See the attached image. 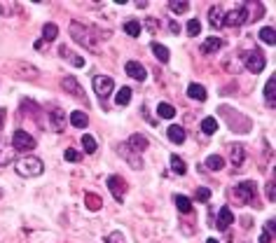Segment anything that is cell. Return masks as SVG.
<instances>
[{
	"label": "cell",
	"mask_w": 276,
	"mask_h": 243,
	"mask_svg": "<svg viewBox=\"0 0 276 243\" xmlns=\"http://www.w3.org/2000/svg\"><path fill=\"white\" fill-rule=\"evenodd\" d=\"M244 66L251 70V73H262V70H265L267 59H265V54H262L260 47H255V49L244 54Z\"/></svg>",
	"instance_id": "cell-4"
},
{
	"label": "cell",
	"mask_w": 276,
	"mask_h": 243,
	"mask_svg": "<svg viewBox=\"0 0 276 243\" xmlns=\"http://www.w3.org/2000/svg\"><path fill=\"white\" fill-rule=\"evenodd\" d=\"M66 129V115H63L61 108H49V131L59 133V131Z\"/></svg>",
	"instance_id": "cell-11"
},
{
	"label": "cell",
	"mask_w": 276,
	"mask_h": 243,
	"mask_svg": "<svg viewBox=\"0 0 276 243\" xmlns=\"http://www.w3.org/2000/svg\"><path fill=\"white\" fill-rule=\"evenodd\" d=\"M260 243H272V236H269V234H262L260 236Z\"/></svg>",
	"instance_id": "cell-47"
},
{
	"label": "cell",
	"mask_w": 276,
	"mask_h": 243,
	"mask_svg": "<svg viewBox=\"0 0 276 243\" xmlns=\"http://www.w3.org/2000/svg\"><path fill=\"white\" fill-rule=\"evenodd\" d=\"M127 145H129V150H134V152H138V154H140L143 150H147L150 140H147V138L143 136V133H134V136H131L129 140H127Z\"/></svg>",
	"instance_id": "cell-18"
},
{
	"label": "cell",
	"mask_w": 276,
	"mask_h": 243,
	"mask_svg": "<svg viewBox=\"0 0 276 243\" xmlns=\"http://www.w3.org/2000/svg\"><path fill=\"white\" fill-rule=\"evenodd\" d=\"M56 35H59V26L56 23H45L42 26V42H52V40H56Z\"/></svg>",
	"instance_id": "cell-24"
},
{
	"label": "cell",
	"mask_w": 276,
	"mask_h": 243,
	"mask_svg": "<svg viewBox=\"0 0 276 243\" xmlns=\"http://www.w3.org/2000/svg\"><path fill=\"white\" fill-rule=\"evenodd\" d=\"M194 199L201 201V204H206L208 199H211V190H208V187H199V190L194 192Z\"/></svg>",
	"instance_id": "cell-39"
},
{
	"label": "cell",
	"mask_w": 276,
	"mask_h": 243,
	"mask_svg": "<svg viewBox=\"0 0 276 243\" xmlns=\"http://www.w3.org/2000/svg\"><path fill=\"white\" fill-rule=\"evenodd\" d=\"M61 87H63V91H68L70 96H75V99H80L82 103H87V96H85V89L80 87V82H77L73 75H66L61 80Z\"/></svg>",
	"instance_id": "cell-10"
},
{
	"label": "cell",
	"mask_w": 276,
	"mask_h": 243,
	"mask_svg": "<svg viewBox=\"0 0 276 243\" xmlns=\"http://www.w3.org/2000/svg\"><path fill=\"white\" fill-rule=\"evenodd\" d=\"M223 19H225L223 5H211V9H208V21H211V26H213V28H223Z\"/></svg>",
	"instance_id": "cell-17"
},
{
	"label": "cell",
	"mask_w": 276,
	"mask_h": 243,
	"mask_svg": "<svg viewBox=\"0 0 276 243\" xmlns=\"http://www.w3.org/2000/svg\"><path fill=\"white\" fill-rule=\"evenodd\" d=\"M169 9H173L176 14H183V12H187V9H190V2H185V0H171Z\"/></svg>",
	"instance_id": "cell-36"
},
{
	"label": "cell",
	"mask_w": 276,
	"mask_h": 243,
	"mask_svg": "<svg viewBox=\"0 0 276 243\" xmlns=\"http://www.w3.org/2000/svg\"><path fill=\"white\" fill-rule=\"evenodd\" d=\"M187 96H190V99H194V101H199V103H204V101L208 99L204 84H197V82H192L190 87H187Z\"/></svg>",
	"instance_id": "cell-19"
},
{
	"label": "cell",
	"mask_w": 276,
	"mask_h": 243,
	"mask_svg": "<svg viewBox=\"0 0 276 243\" xmlns=\"http://www.w3.org/2000/svg\"><path fill=\"white\" fill-rule=\"evenodd\" d=\"M16 173L23 175V178H38L42 171H45V164L40 157H23V159L16 161Z\"/></svg>",
	"instance_id": "cell-2"
},
{
	"label": "cell",
	"mask_w": 276,
	"mask_h": 243,
	"mask_svg": "<svg viewBox=\"0 0 276 243\" xmlns=\"http://www.w3.org/2000/svg\"><path fill=\"white\" fill-rule=\"evenodd\" d=\"M265 99H267V106L274 110V106H276V77L274 75L269 77L267 87H265Z\"/></svg>",
	"instance_id": "cell-21"
},
{
	"label": "cell",
	"mask_w": 276,
	"mask_h": 243,
	"mask_svg": "<svg viewBox=\"0 0 276 243\" xmlns=\"http://www.w3.org/2000/svg\"><path fill=\"white\" fill-rule=\"evenodd\" d=\"M140 26L143 23L138 21V19H129V21H124V33L131 35V38H138L140 35Z\"/></svg>",
	"instance_id": "cell-27"
},
{
	"label": "cell",
	"mask_w": 276,
	"mask_h": 243,
	"mask_svg": "<svg viewBox=\"0 0 276 243\" xmlns=\"http://www.w3.org/2000/svg\"><path fill=\"white\" fill-rule=\"evenodd\" d=\"M70 124L77 126V129H87V126H89V115L75 110V113H70Z\"/></svg>",
	"instance_id": "cell-22"
},
{
	"label": "cell",
	"mask_w": 276,
	"mask_h": 243,
	"mask_svg": "<svg viewBox=\"0 0 276 243\" xmlns=\"http://www.w3.org/2000/svg\"><path fill=\"white\" fill-rule=\"evenodd\" d=\"M85 204H87L89 211H99L101 206H103V201H101V197H96L94 192H87V194H85Z\"/></svg>",
	"instance_id": "cell-32"
},
{
	"label": "cell",
	"mask_w": 276,
	"mask_h": 243,
	"mask_svg": "<svg viewBox=\"0 0 276 243\" xmlns=\"http://www.w3.org/2000/svg\"><path fill=\"white\" fill-rule=\"evenodd\" d=\"M103 243H127V239H124L122 232H110V234L103 239Z\"/></svg>",
	"instance_id": "cell-38"
},
{
	"label": "cell",
	"mask_w": 276,
	"mask_h": 243,
	"mask_svg": "<svg viewBox=\"0 0 276 243\" xmlns=\"http://www.w3.org/2000/svg\"><path fill=\"white\" fill-rule=\"evenodd\" d=\"M16 159V150L12 147V143L7 140H0V166H7Z\"/></svg>",
	"instance_id": "cell-15"
},
{
	"label": "cell",
	"mask_w": 276,
	"mask_h": 243,
	"mask_svg": "<svg viewBox=\"0 0 276 243\" xmlns=\"http://www.w3.org/2000/svg\"><path fill=\"white\" fill-rule=\"evenodd\" d=\"M108 190L113 192L115 201H120V204H122L124 194H127V182H124L122 175H110V178H108Z\"/></svg>",
	"instance_id": "cell-9"
},
{
	"label": "cell",
	"mask_w": 276,
	"mask_h": 243,
	"mask_svg": "<svg viewBox=\"0 0 276 243\" xmlns=\"http://www.w3.org/2000/svg\"><path fill=\"white\" fill-rule=\"evenodd\" d=\"M223 45H225L223 38H208V40H204V45H201V52H204V54H213V52H218V49H220Z\"/></svg>",
	"instance_id": "cell-23"
},
{
	"label": "cell",
	"mask_w": 276,
	"mask_h": 243,
	"mask_svg": "<svg viewBox=\"0 0 276 243\" xmlns=\"http://www.w3.org/2000/svg\"><path fill=\"white\" fill-rule=\"evenodd\" d=\"M173 201H176V208L183 213V215H187V213L192 211V201L185 197V194H176V197H173Z\"/></svg>",
	"instance_id": "cell-28"
},
{
	"label": "cell",
	"mask_w": 276,
	"mask_h": 243,
	"mask_svg": "<svg viewBox=\"0 0 276 243\" xmlns=\"http://www.w3.org/2000/svg\"><path fill=\"white\" fill-rule=\"evenodd\" d=\"M251 21V16H248V2H241V5H237L234 9H230V12H225V19H223V28L227 26H244V23Z\"/></svg>",
	"instance_id": "cell-3"
},
{
	"label": "cell",
	"mask_w": 276,
	"mask_h": 243,
	"mask_svg": "<svg viewBox=\"0 0 276 243\" xmlns=\"http://www.w3.org/2000/svg\"><path fill=\"white\" fill-rule=\"evenodd\" d=\"M201 131H204L206 136H213L215 131H218V120H215V117H204V120H201Z\"/></svg>",
	"instance_id": "cell-29"
},
{
	"label": "cell",
	"mask_w": 276,
	"mask_h": 243,
	"mask_svg": "<svg viewBox=\"0 0 276 243\" xmlns=\"http://www.w3.org/2000/svg\"><path fill=\"white\" fill-rule=\"evenodd\" d=\"M265 192H267V201H272V204H274V194H276V182L274 180H269V185H267V190H265Z\"/></svg>",
	"instance_id": "cell-41"
},
{
	"label": "cell",
	"mask_w": 276,
	"mask_h": 243,
	"mask_svg": "<svg viewBox=\"0 0 276 243\" xmlns=\"http://www.w3.org/2000/svg\"><path fill=\"white\" fill-rule=\"evenodd\" d=\"M150 49H152V54L161 61V63H169V56H171V54H169V49H166V47L161 45V42H152V45H150Z\"/></svg>",
	"instance_id": "cell-25"
},
{
	"label": "cell",
	"mask_w": 276,
	"mask_h": 243,
	"mask_svg": "<svg viewBox=\"0 0 276 243\" xmlns=\"http://www.w3.org/2000/svg\"><path fill=\"white\" fill-rule=\"evenodd\" d=\"M157 115H159L161 120H173L176 108L171 106V103H159V106H157Z\"/></svg>",
	"instance_id": "cell-31"
},
{
	"label": "cell",
	"mask_w": 276,
	"mask_h": 243,
	"mask_svg": "<svg viewBox=\"0 0 276 243\" xmlns=\"http://www.w3.org/2000/svg\"><path fill=\"white\" fill-rule=\"evenodd\" d=\"M204 164H206V168H211V171H223L225 168V159L220 154H208Z\"/></svg>",
	"instance_id": "cell-26"
},
{
	"label": "cell",
	"mask_w": 276,
	"mask_h": 243,
	"mask_svg": "<svg viewBox=\"0 0 276 243\" xmlns=\"http://www.w3.org/2000/svg\"><path fill=\"white\" fill-rule=\"evenodd\" d=\"M129 101H131V89H129V87H122V89L117 91L115 103H117V106H127Z\"/></svg>",
	"instance_id": "cell-34"
},
{
	"label": "cell",
	"mask_w": 276,
	"mask_h": 243,
	"mask_svg": "<svg viewBox=\"0 0 276 243\" xmlns=\"http://www.w3.org/2000/svg\"><path fill=\"white\" fill-rule=\"evenodd\" d=\"M19 73H21V75H28V77H35V75H38V70L31 68V63H23V68L19 70Z\"/></svg>",
	"instance_id": "cell-42"
},
{
	"label": "cell",
	"mask_w": 276,
	"mask_h": 243,
	"mask_svg": "<svg viewBox=\"0 0 276 243\" xmlns=\"http://www.w3.org/2000/svg\"><path fill=\"white\" fill-rule=\"evenodd\" d=\"M185 28H187V35H190V38L199 35V33H201V23H199V19H190Z\"/></svg>",
	"instance_id": "cell-37"
},
{
	"label": "cell",
	"mask_w": 276,
	"mask_h": 243,
	"mask_svg": "<svg viewBox=\"0 0 276 243\" xmlns=\"http://www.w3.org/2000/svg\"><path fill=\"white\" fill-rule=\"evenodd\" d=\"M35 145H38V140H35L28 131H23V129L14 131V136H12V147H14V150L31 152V150H35Z\"/></svg>",
	"instance_id": "cell-5"
},
{
	"label": "cell",
	"mask_w": 276,
	"mask_h": 243,
	"mask_svg": "<svg viewBox=\"0 0 276 243\" xmlns=\"http://www.w3.org/2000/svg\"><path fill=\"white\" fill-rule=\"evenodd\" d=\"M63 157H66V161H70V164H75V161H80V154H77V150H73V147H68Z\"/></svg>",
	"instance_id": "cell-40"
},
{
	"label": "cell",
	"mask_w": 276,
	"mask_h": 243,
	"mask_svg": "<svg viewBox=\"0 0 276 243\" xmlns=\"http://www.w3.org/2000/svg\"><path fill=\"white\" fill-rule=\"evenodd\" d=\"M169 28H171V33H173V35H176L178 30H180V26H178L176 21H171V26H169Z\"/></svg>",
	"instance_id": "cell-46"
},
{
	"label": "cell",
	"mask_w": 276,
	"mask_h": 243,
	"mask_svg": "<svg viewBox=\"0 0 276 243\" xmlns=\"http://www.w3.org/2000/svg\"><path fill=\"white\" fill-rule=\"evenodd\" d=\"M124 70H127V75L134 77V80H138V82H145V80H147V70L143 68L138 61H127Z\"/></svg>",
	"instance_id": "cell-14"
},
{
	"label": "cell",
	"mask_w": 276,
	"mask_h": 243,
	"mask_svg": "<svg viewBox=\"0 0 276 243\" xmlns=\"http://www.w3.org/2000/svg\"><path fill=\"white\" fill-rule=\"evenodd\" d=\"M260 40H262V42H267L269 47H274V45H276V30L272 28V26L262 28V30H260Z\"/></svg>",
	"instance_id": "cell-33"
},
{
	"label": "cell",
	"mask_w": 276,
	"mask_h": 243,
	"mask_svg": "<svg viewBox=\"0 0 276 243\" xmlns=\"http://www.w3.org/2000/svg\"><path fill=\"white\" fill-rule=\"evenodd\" d=\"M94 91H96L99 101H106L115 91V80L110 75H96L94 77Z\"/></svg>",
	"instance_id": "cell-6"
},
{
	"label": "cell",
	"mask_w": 276,
	"mask_h": 243,
	"mask_svg": "<svg viewBox=\"0 0 276 243\" xmlns=\"http://www.w3.org/2000/svg\"><path fill=\"white\" fill-rule=\"evenodd\" d=\"M5 126V108H0V131Z\"/></svg>",
	"instance_id": "cell-45"
},
{
	"label": "cell",
	"mask_w": 276,
	"mask_h": 243,
	"mask_svg": "<svg viewBox=\"0 0 276 243\" xmlns=\"http://www.w3.org/2000/svg\"><path fill=\"white\" fill-rule=\"evenodd\" d=\"M230 161L234 166H241L246 161V147L241 143H232L230 145Z\"/></svg>",
	"instance_id": "cell-16"
},
{
	"label": "cell",
	"mask_w": 276,
	"mask_h": 243,
	"mask_svg": "<svg viewBox=\"0 0 276 243\" xmlns=\"http://www.w3.org/2000/svg\"><path fill=\"white\" fill-rule=\"evenodd\" d=\"M171 171H173V173H178V175L187 173V164L183 161V157H178V154H173V157H171Z\"/></svg>",
	"instance_id": "cell-30"
},
{
	"label": "cell",
	"mask_w": 276,
	"mask_h": 243,
	"mask_svg": "<svg viewBox=\"0 0 276 243\" xmlns=\"http://www.w3.org/2000/svg\"><path fill=\"white\" fill-rule=\"evenodd\" d=\"M70 38L75 42H80V47H85L89 52L99 49V30L92 28V26H85L80 21H70Z\"/></svg>",
	"instance_id": "cell-1"
},
{
	"label": "cell",
	"mask_w": 276,
	"mask_h": 243,
	"mask_svg": "<svg viewBox=\"0 0 276 243\" xmlns=\"http://www.w3.org/2000/svg\"><path fill=\"white\" fill-rule=\"evenodd\" d=\"M166 133H169V138L176 145H183L185 140H187V133H185V129H183V126H178V124H171Z\"/></svg>",
	"instance_id": "cell-20"
},
{
	"label": "cell",
	"mask_w": 276,
	"mask_h": 243,
	"mask_svg": "<svg viewBox=\"0 0 276 243\" xmlns=\"http://www.w3.org/2000/svg\"><path fill=\"white\" fill-rule=\"evenodd\" d=\"M2 197H5V192H2V190H0V199H2Z\"/></svg>",
	"instance_id": "cell-49"
},
{
	"label": "cell",
	"mask_w": 276,
	"mask_h": 243,
	"mask_svg": "<svg viewBox=\"0 0 276 243\" xmlns=\"http://www.w3.org/2000/svg\"><path fill=\"white\" fill-rule=\"evenodd\" d=\"M59 56H61L63 61H68L73 68H85V59L80 56V54H75L73 49H68V47H59Z\"/></svg>",
	"instance_id": "cell-13"
},
{
	"label": "cell",
	"mask_w": 276,
	"mask_h": 243,
	"mask_svg": "<svg viewBox=\"0 0 276 243\" xmlns=\"http://www.w3.org/2000/svg\"><path fill=\"white\" fill-rule=\"evenodd\" d=\"M274 227H276V222H274V218H269V220H267V225H265V234H269V236H274Z\"/></svg>",
	"instance_id": "cell-43"
},
{
	"label": "cell",
	"mask_w": 276,
	"mask_h": 243,
	"mask_svg": "<svg viewBox=\"0 0 276 243\" xmlns=\"http://www.w3.org/2000/svg\"><path fill=\"white\" fill-rule=\"evenodd\" d=\"M117 154L122 157V159H127V164H129L131 168H136V171H140L143 168V159H140V154L134 150H129V145L127 143H120L117 145Z\"/></svg>",
	"instance_id": "cell-8"
},
{
	"label": "cell",
	"mask_w": 276,
	"mask_h": 243,
	"mask_svg": "<svg viewBox=\"0 0 276 243\" xmlns=\"http://www.w3.org/2000/svg\"><path fill=\"white\" fill-rule=\"evenodd\" d=\"M206 243H220V241H215V239H208V241Z\"/></svg>",
	"instance_id": "cell-48"
},
{
	"label": "cell",
	"mask_w": 276,
	"mask_h": 243,
	"mask_svg": "<svg viewBox=\"0 0 276 243\" xmlns=\"http://www.w3.org/2000/svg\"><path fill=\"white\" fill-rule=\"evenodd\" d=\"M253 192H255V182L253 180H246V182L234 185V187L230 190V194L234 197V201H237V204H246L248 199L253 197Z\"/></svg>",
	"instance_id": "cell-7"
},
{
	"label": "cell",
	"mask_w": 276,
	"mask_h": 243,
	"mask_svg": "<svg viewBox=\"0 0 276 243\" xmlns=\"http://www.w3.org/2000/svg\"><path fill=\"white\" fill-rule=\"evenodd\" d=\"M143 23L147 26V30H150V33H154V30H157V19H152V16H147Z\"/></svg>",
	"instance_id": "cell-44"
},
{
	"label": "cell",
	"mask_w": 276,
	"mask_h": 243,
	"mask_svg": "<svg viewBox=\"0 0 276 243\" xmlns=\"http://www.w3.org/2000/svg\"><path fill=\"white\" fill-rule=\"evenodd\" d=\"M232 222H234V213H232L230 206H223L220 213H218V218H215V227H218V232H227Z\"/></svg>",
	"instance_id": "cell-12"
},
{
	"label": "cell",
	"mask_w": 276,
	"mask_h": 243,
	"mask_svg": "<svg viewBox=\"0 0 276 243\" xmlns=\"http://www.w3.org/2000/svg\"><path fill=\"white\" fill-rule=\"evenodd\" d=\"M82 147H85L87 154H94V152H96V147H99V145H96V138L89 136V133H87V136H82Z\"/></svg>",
	"instance_id": "cell-35"
}]
</instances>
